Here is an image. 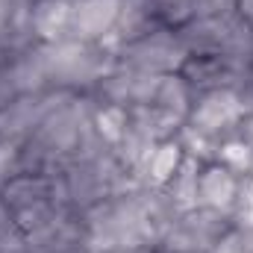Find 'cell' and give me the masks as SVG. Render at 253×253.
<instances>
[{
  "label": "cell",
  "mask_w": 253,
  "mask_h": 253,
  "mask_svg": "<svg viewBox=\"0 0 253 253\" xmlns=\"http://www.w3.org/2000/svg\"><path fill=\"white\" fill-rule=\"evenodd\" d=\"M47 83L50 88H62L74 94H91L97 83L118 65V56L100 44L65 39L56 44H42Z\"/></svg>",
  "instance_id": "1"
},
{
  "label": "cell",
  "mask_w": 253,
  "mask_h": 253,
  "mask_svg": "<svg viewBox=\"0 0 253 253\" xmlns=\"http://www.w3.org/2000/svg\"><path fill=\"white\" fill-rule=\"evenodd\" d=\"M9 251H27V233L21 230L15 212L6 206V200L0 197V253Z\"/></svg>",
  "instance_id": "18"
},
{
  "label": "cell",
  "mask_w": 253,
  "mask_h": 253,
  "mask_svg": "<svg viewBox=\"0 0 253 253\" xmlns=\"http://www.w3.org/2000/svg\"><path fill=\"white\" fill-rule=\"evenodd\" d=\"M186 59H189V50L180 33L171 27H156L153 33L129 42L118 50V65L132 68L138 74H153V77L180 74Z\"/></svg>",
  "instance_id": "3"
},
{
  "label": "cell",
  "mask_w": 253,
  "mask_h": 253,
  "mask_svg": "<svg viewBox=\"0 0 253 253\" xmlns=\"http://www.w3.org/2000/svg\"><path fill=\"white\" fill-rule=\"evenodd\" d=\"M118 253H156L153 248H132V251H118Z\"/></svg>",
  "instance_id": "24"
},
{
  "label": "cell",
  "mask_w": 253,
  "mask_h": 253,
  "mask_svg": "<svg viewBox=\"0 0 253 253\" xmlns=\"http://www.w3.org/2000/svg\"><path fill=\"white\" fill-rule=\"evenodd\" d=\"M118 18V0H74L71 9V39L100 44Z\"/></svg>",
  "instance_id": "8"
},
{
  "label": "cell",
  "mask_w": 253,
  "mask_h": 253,
  "mask_svg": "<svg viewBox=\"0 0 253 253\" xmlns=\"http://www.w3.org/2000/svg\"><path fill=\"white\" fill-rule=\"evenodd\" d=\"M94 129L97 135L115 147L126 132V106H106V103H97L94 106Z\"/></svg>",
  "instance_id": "17"
},
{
  "label": "cell",
  "mask_w": 253,
  "mask_h": 253,
  "mask_svg": "<svg viewBox=\"0 0 253 253\" xmlns=\"http://www.w3.org/2000/svg\"><path fill=\"white\" fill-rule=\"evenodd\" d=\"M9 253H30V251H9Z\"/></svg>",
  "instance_id": "25"
},
{
  "label": "cell",
  "mask_w": 253,
  "mask_h": 253,
  "mask_svg": "<svg viewBox=\"0 0 253 253\" xmlns=\"http://www.w3.org/2000/svg\"><path fill=\"white\" fill-rule=\"evenodd\" d=\"M0 197L15 212V218H18V224H21V230L27 236H33L44 224H50L56 215L71 212L62 203L59 180L50 177V174H27L24 171V174H18L15 180H9L0 189Z\"/></svg>",
  "instance_id": "2"
},
{
  "label": "cell",
  "mask_w": 253,
  "mask_h": 253,
  "mask_svg": "<svg viewBox=\"0 0 253 253\" xmlns=\"http://www.w3.org/2000/svg\"><path fill=\"white\" fill-rule=\"evenodd\" d=\"M191 103H194V94H191V88L186 85V80L180 74H165L156 85L153 100H150V106L156 112H162L168 121H174L180 126H186V121H189Z\"/></svg>",
  "instance_id": "13"
},
{
  "label": "cell",
  "mask_w": 253,
  "mask_h": 253,
  "mask_svg": "<svg viewBox=\"0 0 253 253\" xmlns=\"http://www.w3.org/2000/svg\"><path fill=\"white\" fill-rule=\"evenodd\" d=\"M180 77L186 80L194 97L221 91V88H236V91L251 88V74H242L221 56H189L186 65L180 68Z\"/></svg>",
  "instance_id": "6"
},
{
  "label": "cell",
  "mask_w": 253,
  "mask_h": 253,
  "mask_svg": "<svg viewBox=\"0 0 253 253\" xmlns=\"http://www.w3.org/2000/svg\"><path fill=\"white\" fill-rule=\"evenodd\" d=\"M239 186H242V177H236L233 171H227L218 162H209L200 168V177H197V206L218 209V212L230 215Z\"/></svg>",
  "instance_id": "11"
},
{
  "label": "cell",
  "mask_w": 253,
  "mask_h": 253,
  "mask_svg": "<svg viewBox=\"0 0 253 253\" xmlns=\"http://www.w3.org/2000/svg\"><path fill=\"white\" fill-rule=\"evenodd\" d=\"M215 162L245 180V177L253 174V144L245 141L242 135H230V138H224V141L218 144Z\"/></svg>",
  "instance_id": "16"
},
{
  "label": "cell",
  "mask_w": 253,
  "mask_h": 253,
  "mask_svg": "<svg viewBox=\"0 0 253 253\" xmlns=\"http://www.w3.org/2000/svg\"><path fill=\"white\" fill-rule=\"evenodd\" d=\"M153 9H156L159 24L171 30L186 27L194 18V0H153Z\"/></svg>",
  "instance_id": "19"
},
{
  "label": "cell",
  "mask_w": 253,
  "mask_h": 253,
  "mask_svg": "<svg viewBox=\"0 0 253 253\" xmlns=\"http://www.w3.org/2000/svg\"><path fill=\"white\" fill-rule=\"evenodd\" d=\"M71 9L74 0H33L30 33L39 44H56L71 39Z\"/></svg>",
  "instance_id": "10"
},
{
  "label": "cell",
  "mask_w": 253,
  "mask_h": 253,
  "mask_svg": "<svg viewBox=\"0 0 253 253\" xmlns=\"http://www.w3.org/2000/svg\"><path fill=\"white\" fill-rule=\"evenodd\" d=\"M33 0H0V44L12 53L36 44L30 33Z\"/></svg>",
  "instance_id": "12"
},
{
  "label": "cell",
  "mask_w": 253,
  "mask_h": 253,
  "mask_svg": "<svg viewBox=\"0 0 253 253\" xmlns=\"http://www.w3.org/2000/svg\"><path fill=\"white\" fill-rule=\"evenodd\" d=\"M156 27H162V24H159V18H156L153 0H118L115 27H112V33L100 42V47H106L109 53L118 56V50H121L124 44L141 39V36H147V33H153Z\"/></svg>",
  "instance_id": "7"
},
{
  "label": "cell",
  "mask_w": 253,
  "mask_h": 253,
  "mask_svg": "<svg viewBox=\"0 0 253 253\" xmlns=\"http://www.w3.org/2000/svg\"><path fill=\"white\" fill-rule=\"evenodd\" d=\"M239 9V0H194V18H227Z\"/></svg>",
  "instance_id": "22"
},
{
  "label": "cell",
  "mask_w": 253,
  "mask_h": 253,
  "mask_svg": "<svg viewBox=\"0 0 253 253\" xmlns=\"http://www.w3.org/2000/svg\"><path fill=\"white\" fill-rule=\"evenodd\" d=\"M62 88H50L44 94H18L6 106H0V141L24 144L42 124V118L50 112V106L59 100Z\"/></svg>",
  "instance_id": "5"
},
{
  "label": "cell",
  "mask_w": 253,
  "mask_h": 253,
  "mask_svg": "<svg viewBox=\"0 0 253 253\" xmlns=\"http://www.w3.org/2000/svg\"><path fill=\"white\" fill-rule=\"evenodd\" d=\"M177 227L186 233L191 245L200 253H212L215 245L230 233L233 221L227 212H218V209H206V206H194L189 212H183L177 218Z\"/></svg>",
  "instance_id": "9"
},
{
  "label": "cell",
  "mask_w": 253,
  "mask_h": 253,
  "mask_svg": "<svg viewBox=\"0 0 253 253\" xmlns=\"http://www.w3.org/2000/svg\"><path fill=\"white\" fill-rule=\"evenodd\" d=\"M18 174H24V162H21V144H9L0 141V189L15 180Z\"/></svg>",
  "instance_id": "21"
},
{
  "label": "cell",
  "mask_w": 253,
  "mask_h": 253,
  "mask_svg": "<svg viewBox=\"0 0 253 253\" xmlns=\"http://www.w3.org/2000/svg\"><path fill=\"white\" fill-rule=\"evenodd\" d=\"M230 221H233V227L253 230V180L251 177H245L242 186H239L236 203H233V209H230Z\"/></svg>",
  "instance_id": "20"
},
{
  "label": "cell",
  "mask_w": 253,
  "mask_h": 253,
  "mask_svg": "<svg viewBox=\"0 0 253 253\" xmlns=\"http://www.w3.org/2000/svg\"><path fill=\"white\" fill-rule=\"evenodd\" d=\"M186 159V150L180 144V138H168L162 144L153 147V153L147 156L144 168H141V186H150V189H165L171 183V177L180 171Z\"/></svg>",
  "instance_id": "14"
},
{
  "label": "cell",
  "mask_w": 253,
  "mask_h": 253,
  "mask_svg": "<svg viewBox=\"0 0 253 253\" xmlns=\"http://www.w3.org/2000/svg\"><path fill=\"white\" fill-rule=\"evenodd\" d=\"M236 12L253 27V0H239V9H236Z\"/></svg>",
  "instance_id": "23"
},
{
  "label": "cell",
  "mask_w": 253,
  "mask_h": 253,
  "mask_svg": "<svg viewBox=\"0 0 253 253\" xmlns=\"http://www.w3.org/2000/svg\"><path fill=\"white\" fill-rule=\"evenodd\" d=\"M200 168H203V162L186 156L183 165H180V171H177V174L171 177V183L162 189L165 197L171 200V206H174L180 215L197 206V177H200Z\"/></svg>",
  "instance_id": "15"
},
{
  "label": "cell",
  "mask_w": 253,
  "mask_h": 253,
  "mask_svg": "<svg viewBox=\"0 0 253 253\" xmlns=\"http://www.w3.org/2000/svg\"><path fill=\"white\" fill-rule=\"evenodd\" d=\"M248 91L221 88V91H209V94L194 97L186 126H191L194 132H200V135L221 144L224 138L236 135L242 121H245V115H248Z\"/></svg>",
  "instance_id": "4"
},
{
  "label": "cell",
  "mask_w": 253,
  "mask_h": 253,
  "mask_svg": "<svg viewBox=\"0 0 253 253\" xmlns=\"http://www.w3.org/2000/svg\"><path fill=\"white\" fill-rule=\"evenodd\" d=\"M251 88H253V74H251Z\"/></svg>",
  "instance_id": "26"
}]
</instances>
